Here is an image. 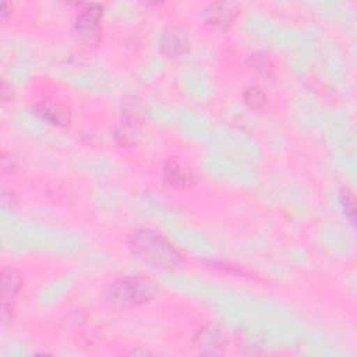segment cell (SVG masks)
<instances>
[{
    "label": "cell",
    "mask_w": 357,
    "mask_h": 357,
    "mask_svg": "<svg viewBox=\"0 0 357 357\" xmlns=\"http://www.w3.org/2000/svg\"><path fill=\"white\" fill-rule=\"evenodd\" d=\"M128 245L144 262L160 268L174 269L183 264L180 252L160 233L152 229H138L128 237Z\"/></svg>",
    "instance_id": "1"
},
{
    "label": "cell",
    "mask_w": 357,
    "mask_h": 357,
    "mask_svg": "<svg viewBox=\"0 0 357 357\" xmlns=\"http://www.w3.org/2000/svg\"><path fill=\"white\" fill-rule=\"evenodd\" d=\"M158 293L156 284L144 276H124L113 282L106 298L110 305L117 308H132L151 301Z\"/></svg>",
    "instance_id": "2"
},
{
    "label": "cell",
    "mask_w": 357,
    "mask_h": 357,
    "mask_svg": "<svg viewBox=\"0 0 357 357\" xmlns=\"http://www.w3.org/2000/svg\"><path fill=\"white\" fill-rule=\"evenodd\" d=\"M194 346L202 354H222L226 349V336L216 325H205L195 333Z\"/></svg>",
    "instance_id": "3"
},
{
    "label": "cell",
    "mask_w": 357,
    "mask_h": 357,
    "mask_svg": "<svg viewBox=\"0 0 357 357\" xmlns=\"http://www.w3.org/2000/svg\"><path fill=\"white\" fill-rule=\"evenodd\" d=\"M237 7L231 3H213L204 11L205 24L215 31H226L237 17Z\"/></svg>",
    "instance_id": "4"
},
{
    "label": "cell",
    "mask_w": 357,
    "mask_h": 357,
    "mask_svg": "<svg viewBox=\"0 0 357 357\" xmlns=\"http://www.w3.org/2000/svg\"><path fill=\"white\" fill-rule=\"evenodd\" d=\"M102 15V7L99 4H85L79 11L77 18V31L78 33L86 39L92 40L98 39L99 35V21Z\"/></svg>",
    "instance_id": "5"
},
{
    "label": "cell",
    "mask_w": 357,
    "mask_h": 357,
    "mask_svg": "<svg viewBox=\"0 0 357 357\" xmlns=\"http://www.w3.org/2000/svg\"><path fill=\"white\" fill-rule=\"evenodd\" d=\"M190 49V39L187 33L178 26H169L160 39V50L169 57H177L187 53Z\"/></svg>",
    "instance_id": "6"
},
{
    "label": "cell",
    "mask_w": 357,
    "mask_h": 357,
    "mask_svg": "<svg viewBox=\"0 0 357 357\" xmlns=\"http://www.w3.org/2000/svg\"><path fill=\"white\" fill-rule=\"evenodd\" d=\"M22 289V276L14 268H4L1 271V307L6 314L15 303Z\"/></svg>",
    "instance_id": "7"
},
{
    "label": "cell",
    "mask_w": 357,
    "mask_h": 357,
    "mask_svg": "<svg viewBox=\"0 0 357 357\" xmlns=\"http://www.w3.org/2000/svg\"><path fill=\"white\" fill-rule=\"evenodd\" d=\"M36 113L56 126H68L71 120L70 112L67 110V107L57 100H49V99L40 100L36 105Z\"/></svg>",
    "instance_id": "8"
},
{
    "label": "cell",
    "mask_w": 357,
    "mask_h": 357,
    "mask_svg": "<svg viewBox=\"0 0 357 357\" xmlns=\"http://www.w3.org/2000/svg\"><path fill=\"white\" fill-rule=\"evenodd\" d=\"M165 180L174 187H184L188 184V176L177 162L166 163Z\"/></svg>",
    "instance_id": "9"
},
{
    "label": "cell",
    "mask_w": 357,
    "mask_h": 357,
    "mask_svg": "<svg viewBox=\"0 0 357 357\" xmlns=\"http://www.w3.org/2000/svg\"><path fill=\"white\" fill-rule=\"evenodd\" d=\"M244 102L255 112H265L268 109V98L258 86H250L244 92Z\"/></svg>",
    "instance_id": "10"
},
{
    "label": "cell",
    "mask_w": 357,
    "mask_h": 357,
    "mask_svg": "<svg viewBox=\"0 0 357 357\" xmlns=\"http://www.w3.org/2000/svg\"><path fill=\"white\" fill-rule=\"evenodd\" d=\"M248 66L251 70H254L255 73L265 75V77H269L273 71V64H272L271 59L265 53H261V52L252 53L250 56Z\"/></svg>",
    "instance_id": "11"
},
{
    "label": "cell",
    "mask_w": 357,
    "mask_h": 357,
    "mask_svg": "<svg viewBox=\"0 0 357 357\" xmlns=\"http://www.w3.org/2000/svg\"><path fill=\"white\" fill-rule=\"evenodd\" d=\"M342 202L344 205L346 213L351 218V220H354V215H356V201H354V195L349 188H343L342 191Z\"/></svg>",
    "instance_id": "12"
}]
</instances>
